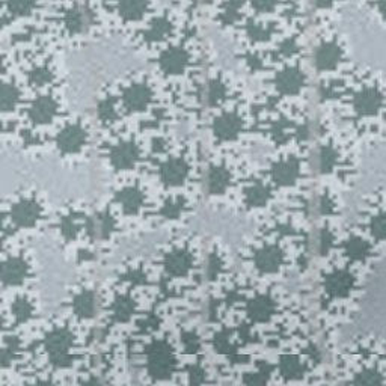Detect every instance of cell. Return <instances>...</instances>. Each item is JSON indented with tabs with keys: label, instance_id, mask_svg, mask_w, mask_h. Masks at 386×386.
I'll return each mask as SVG.
<instances>
[{
	"label": "cell",
	"instance_id": "obj_1",
	"mask_svg": "<svg viewBox=\"0 0 386 386\" xmlns=\"http://www.w3.org/2000/svg\"><path fill=\"white\" fill-rule=\"evenodd\" d=\"M153 88L150 84L142 80H134L132 84H128L121 94V105L125 110L132 114L144 112L145 109L153 103Z\"/></svg>",
	"mask_w": 386,
	"mask_h": 386
},
{
	"label": "cell",
	"instance_id": "obj_2",
	"mask_svg": "<svg viewBox=\"0 0 386 386\" xmlns=\"http://www.w3.org/2000/svg\"><path fill=\"white\" fill-rule=\"evenodd\" d=\"M45 350H47L50 360L54 365H65L71 348H72V335L65 327L53 329L50 334L45 337Z\"/></svg>",
	"mask_w": 386,
	"mask_h": 386
},
{
	"label": "cell",
	"instance_id": "obj_3",
	"mask_svg": "<svg viewBox=\"0 0 386 386\" xmlns=\"http://www.w3.org/2000/svg\"><path fill=\"white\" fill-rule=\"evenodd\" d=\"M95 13L88 5H75L63 15V27L68 35H85L95 24Z\"/></svg>",
	"mask_w": 386,
	"mask_h": 386
},
{
	"label": "cell",
	"instance_id": "obj_4",
	"mask_svg": "<svg viewBox=\"0 0 386 386\" xmlns=\"http://www.w3.org/2000/svg\"><path fill=\"white\" fill-rule=\"evenodd\" d=\"M86 142H88V132L80 123L67 124L56 137L58 150L65 155L79 154L85 148Z\"/></svg>",
	"mask_w": 386,
	"mask_h": 386
},
{
	"label": "cell",
	"instance_id": "obj_5",
	"mask_svg": "<svg viewBox=\"0 0 386 386\" xmlns=\"http://www.w3.org/2000/svg\"><path fill=\"white\" fill-rule=\"evenodd\" d=\"M176 360L168 344L155 343L148 352V370L154 379H167L171 376Z\"/></svg>",
	"mask_w": 386,
	"mask_h": 386
},
{
	"label": "cell",
	"instance_id": "obj_6",
	"mask_svg": "<svg viewBox=\"0 0 386 386\" xmlns=\"http://www.w3.org/2000/svg\"><path fill=\"white\" fill-rule=\"evenodd\" d=\"M59 101L52 94H41L27 107V116L35 125H47L59 114Z\"/></svg>",
	"mask_w": 386,
	"mask_h": 386
},
{
	"label": "cell",
	"instance_id": "obj_7",
	"mask_svg": "<svg viewBox=\"0 0 386 386\" xmlns=\"http://www.w3.org/2000/svg\"><path fill=\"white\" fill-rule=\"evenodd\" d=\"M141 150L133 141H121L115 144L109 153V159L112 167L118 171H128L136 167L139 162Z\"/></svg>",
	"mask_w": 386,
	"mask_h": 386
},
{
	"label": "cell",
	"instance_id": "obj_8",
	"mask_svg": "<svg viewBox=\"0 0 386 386\" xmlns=\"http://www.w3.org/2000/svg\"><path fill=\"white\" fill-rule=\"evenodd\" d=\"M43 216V208L40 206V202H36L35 199H20L15 202L13 211H11V217L15 226L23 228V229H29L33 228L36 224L40 222V219Z\"/></svg>",
	"mask_w": 386,
	"mask_h": 386
},
{
	"label": "cell",
	"instance_id": "obj_9",
	"mask_svg": "<svg viewBox=\"0 0 386 386\" xmlns=\"http://www.w3.org/2000/svg\"><path fill=\"white\" fill-rule=\"evenodd\" d=\"M29 264L22 256H13L0 264V282L5 287H17L27 279Z\"/></svg>",
	"mask_w": 386,
	"mask_h": 386
},
{
	"label": "cell",
	"instance_id": "obj_10",
	"mask_svg": "<svg viewBox=\"0 0 386 386\" xmlns=\"http://www.w3.org/2000/svg\"><path fill=\"white\" fill-rule=\"evenodd\" d=\"M189 173V164L183 157H171L162 164L160 178L167 186L176 187L185 185Z\"/></svg>",
	"mask_w": 386,
	"mask_h": 386
},
{
	"label": "cell",
	"instance_id": "obj_11",
	"mask_svg": "<svg viewBox=\"0 0 386 386\" xmlns=\"http://www.w3.org/2000/svg\"><path fill=\"white\" fill-rule=\"evenodd\" d=\"M115 226V219L112 215L107 213V211L95 213L94 216H91L85 224L86 234L91 238H94V240H106V238L114 234Z\"/></svg>",
	"mask_w": 386,
	"mask_h": 386
},
{
	"label": "cell",
	"instance_id": "obj_12",
	"mask_svg": "<svg viewBox=\"0 0 386 386\" xmlns=\"http://www.w3.org/2000/svg\"><path fill=\"white\" fill-rule=\"evenodd\" d=\"M72 311H75V314L82 318V320H88L93 318L97 312L98 308V298L95 291L93 290H82L79 291L75 299H72Z\"/></svg>",
	"mask_w": 386,
	"mask_h": 386
},
{
	"label": "cell",
	"instance_id": "obj_13",
	"mask_svg": "<svg viewBox=\"0 0 386 386\" xmlns=\"http://www.w3.org/2000/svg\"><path fill=\"white\" fill-rule=\"evenodd\" d=\"M144 199L142 190L136 186H127L116 193V202L127 215L139 213L144 207Z\"/></svg>",
	"mask_w": 386,
	"mask_h": 386
},
{
	"label": "cell",
	"instance_id": "obj_14",
	"mask_svg": "<svg viewBox=\"0 0 386 386\" xmlns=\"http://www.w3.org/2000/svg\"><path fill=\"white\" fill-rule=\"evenodd\" d=\"M23 100L22 89L14 82H0V114H11Z\"/></svg>",
	"mask_w": 386,
	"mask_h": 386
},
{
	"label": "cell",
	"instance_id": "obj_15",
	"mask_svg": "<svg viewBox=\"0 0 386 386\" xmlns=\"http://www.w3.org/2000/svg\"><path fill=\"white\" fill-rule=\"evenodd\" d=\"M243 123L236 114H225L215 123V134L222 141H231L238 137L242 132Z\"/></svg>",
	"mask_w": 386,
	"mask_h": 386
},
{
	"label": "cell",
	"instance_id": "obj_16",
	"mask_svg": "<svg viewBox=\"0 0 386 386\" xmlns=\"http://www.w3.org/2000/svg\"><path fill=\"white\" fill-rule=\"evenodd\" d=\"M150 8V0H119L118 14L125 23H134L145 15Z\"/></svg>",
	"mask_w": 386,
	"mask_h": 386
},
{
	"label": "cell",
	"instance_id": "obj_17",
	"mask_svg": "<svg viewBox=\"0 0 386 386\" xmlns=\"http://www.w3.org/2000/svg\"><path fill=\"white\" fill-rule=\"evenodd\" d=\"M192 265V256L185 249H173L171 251L167 258H164V269L172 277H181L185 275Z\"/></svg>",
	"mask_w": 386,
	"mask_h": 386
},
{
	"label": "cell",
	"instance_id": "obj_18",
	"mask_svg": "<svg viewBox=\"0 0 386 386\" xmlns=\"http://www.w3.org/2000/svg\"><path fill=\"white\" fill-rule=\"evenodd\" d=\"M343 56L341 49L338 47L335 41H327L321 44L317 49L316 62L320 70H332Z\"/></svg>",
	"mask_w": 386,
	"mask_h": 386
},
{
	"label": "cell",
	"instance_id": "obj_19",
	"mask_svg": "<svg viewBox=\"0 0 386 386\" xmlns=\"http://www.w3.org/2000/svg\"><path fill=\"white\" fill-rule=\"evenodd\" d=\"M255 264L263 272H277L282 264V255L278 247L265 246L264 249L255 255Z\"/></svg>",
	"mask_w": 386,
	"mask_h": 386
},
{
	"label": "cell",
	"instance_id": "obj_20",
	"mask_svg": "<svg viewBox=\"0 0 386 386\" xmlns=\"http://www.w3.org/2000/svg\"><path fill=\"white\" fill-rule=\"evenodd\" d=\"M231 185V172L225 167H215L207 176V189L213 195H220Z\"/></svg>",
	"mask_w": 386,
	"mask_h": 386
},
{
	"label": "cell",
	"instance_id": "obj_21",
	"mask_svg": "<svg viewBox=\"0 0 386 386\" xmlns=\"http://www.w3.org/2000/svg\"><path fill=\"white\" fill-rule=\"evenodd\" d=\"M299 173V167L294 160H286V162H279L275 164L273 168V180L277 181V185L279 186H288L293 185L298 178Z\"/></svg>",
	"mask_w": 386,
	"mask_h": 386
},
{
	"label": "cell",
	"instance_id": "obj_22",
	"mask_svg": "<svg viewBox=\"0 0 386 386\" xmlns=\"http://www.w3.org/2000/svg\"><path fill=\"white\" fill-rule=\"evenodd\" d=\"M134 309H136V303L132 298L118 296L112 303V309H110V312H112L114 321L124 323V321H128L133 317Z\"/></svg>",
	"mask_w": 386,
	"mask_h": 386
},
{
	"label": "cell",
	"instance_id": "obj_23",
	"mask_svg": "<svg viewBox=\"0 0 386 386\" xmlns=\"http://www.w3.org/2000/svg\"><path fill=\"white\" fill-rule=\"evenodd\" d=\"M40 0H5V11L9 17L24 18L32 15Z\"/></svg>",
	"mask_w": 386,
	"mask_h": 386
},
{
	"label": "cell",
	"instance_id": "obj_24",
	"mask_svg": "<svg viewBox=\"0 0 386 386\" xmlns=\"http://www.w3.org/2000/svg\"><path fill=\"white\" fill-rule=\"evenodd\" d=\"M27 80L33 86H49L54 80V71L53 68L40 63V65H33L29 71H27Z\"/></svg>",
	"mask_w": 386,
	"mask_h": 386
},
{
	"label": "cell",
	"instance_id": "obj_25",
	"mask_svg": "<svg viewBox=\"0 0 386 386\" xmlns=\"http://www.w3.org/2000/svg\"><path fill=\"white\" fill-rule=\"evenodd\" d=\"M97 115L103 124L115 123V119L118 116L116 101L110 95H106L103 100H100V103L97 106Z\"/></svg>",
	"mask_w": 386,
	"mask_h": 386
},
{
	"label": "cell",
	"instance_id": "obj_26",
	"mask_svg": "<svg viewBox=\"0 0 386 386\" xmlns=\"http://www.w3.org/2000/svg\"><path fill=\"white\" fill-rule=\"evenodd\" d=\"M13 312H14L15 320L23 323V321H27L33 316L35 307L31 299L20 296V298H17L13 303Z\"/></svg>",
	"mask_w": 386,
	"mask_h": 386
},
{
	"label": "cell",
	"instance_id": "obj_27",
	"mask_svg": "<svg viewBox=\"0 0 386 386\" xmlns=\"http://www.w3.org/2000/svg\"><path fill=\"white\" fill-rule=\"evenodd\" d=\"M269 198H270V193H269L268 187L260 185V183H256V185H254L249 189V193H247L246 201L251 207H261L269 201Z\"/></svg>",
	"mask_w": 386,
	"mask_h": 386
},
{
	"label": "cell",
	"instance_id": "obj_28",
	"mask_svg": "<svg viewBox=\"0 0 386 386\" xmlns=\"http://www.w3.org/2000/svg\"><path fill=\"white\" fill-rule=\"evenodd\" d=\"M61 233L65 238H76V236L80 231V222L76 216L68 215L62 219L61 222Z\"/></svg>",
	"mask_w": 386,
	"mask_h": 386
},
{
	"label": "cell",
	"instance_id": "obj_29",
	"mask_svg": "<svg viewBox=\"0 0 386 386\" xmlns=\"http://www.w3.org/2000/svg\"><path fill=\"white\" fill-rule=\"evenodd\" d=\"M13 356H14L13 347H3V348H0V365H2V366L9 365V362L13 361Z\"/></svg>",
	"mask_w": 386,
	"mask_h": 386
},
{
	"label": "cell",
	"instance_id": "obj_30",
	"mask_svg": "<svg viewBox=\"0 0 386 386\" xmlns=\"http://www.w3.org/2000/svg\"><path fill=\"white\" fill-rule=\"evenodd\" d=\"M373 229H374V233L378 234L379 237H380V236H385V237H386V215L382 216V217H378V219L374 220Z\"/></svg>",
	"mask_w": 386,
	"mask_h": 386
},
{
	"label": "cell",
	"instance_id": "obj_31",
	"mask_svg": "<svg viewBox=\"0 0 386 386\" xmlns=\"http://www.w3.org/2000/svg\"><path fill=\"white\" fill-rule=\"evenodd\" d=\"M337 2L338 0H317V5L321 8H326V6H334Z\"/></svg>",
	"mask_w": 386,
	"mask_h": 386
},
{
	"label": "cell",
	"instance_id": "obj_32",
	"mask_svg": "<svg viewBox=\"0 0 386 386\" xmlns=\"http://www.w3.org/2000/svg\"><path fill=\"white\" fill-rule=\"evenodd\" d=\"M84 386H105V383L101 382L100 379H97V378H93V379L86 380V382L84 383Z\"/></svg>",
	"mask_w": 386,
	"mask_h": 386
},
{
	"label": "cell",
	"instance_id": "obj_33",
	"mask_svg": "<svg viewBox=\"0 0 386 386\" xmlns=\"http://www.w3.org/2000/svg\"><path fill=\"white\" fill-rule=\"evenodd\" d=\"M32 386H56V385L49 382V380H40V382H35Z\"/></svg>",
	"mask_w": 386,
	"mask_h": 386
},
{
	"label": "cell",
	"instance_id": "obj_34",
	"mask_svg": "<svg viewBox=\"0 0 386 386\" xmlns=\"http://www.w3.org/2000/svg\"><path fill=\"white\" fill-rule=\"evenodd\" d=\"M0 329H2V318H0Z\"/></svg>",
	"mask_w": 386,
	"mask_h": 386
}]
</instances>
